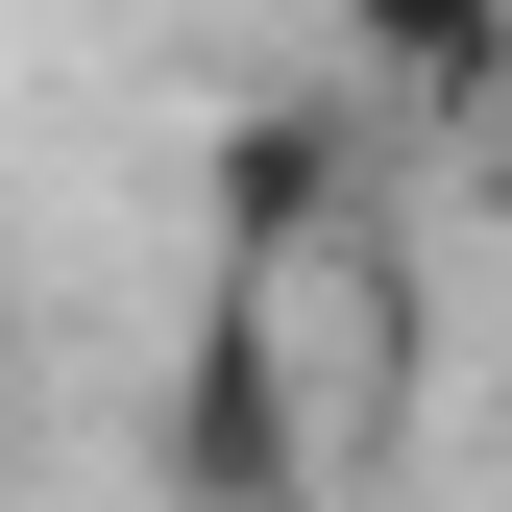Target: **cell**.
Wrapping results in <instances>:
<instances>
[{
	"label": "cell",
	"mask_w": 512,
	"mask_h": 512,
	"mask_svg": "<svg viewBox=\"0 0 512 512\" xmlns=\"http://www.w3.org/2000/svg\"><path fill=\"white\" fill-rule=\"evenodd\" d=\"M415 415V269L366 196V98H244L220 122V293L171 366V488L196 512H342Z\"/></svg>",
	"instance_id": "1"
},
{
	"label": "cell",
	"mask_w": 512,
	"mask_h": 512,
	"mask_svg": "<svg viewBox=\"0 0 512 512\" xmlns=\"http://www.w3.org/2000/svg\"><path fill=\"white\" fill-rule=\"evenodd\" d=\"M366 122H512V0H342Z\"/></svg>",
	"instance_id": "2"
},
{
	"label": "cell",
	"mask_w": 512,
	"mask_h": 512,
	"mask_svg": "<svg viewBox=\"0 0 512 512\" xmlns=\"http://www.w3.org/2000/svg\"><path fill=\"white\" fill-rule=\"evenodd\" d=\"M488 147H512V122H488Z\"/></svg>",
	"instance_id": "3"
}]
</instances>
